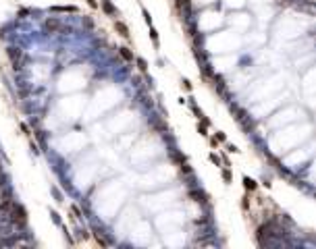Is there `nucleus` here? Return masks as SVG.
<instances>
[{
    "label": "nucleus",
    "mask_w": 316,
    "mask_h": 249,
    "mask_svg": "<svg viewBox=\"0 0 316 249\" xmlns=\"http://www.w3.org/2000/svg\"><path fill=\"white\" fill-rule=\"evenodd\" d=\"M115 27L121 31V36L125 38V40H129V29H127V25L125 23H121V21H115Z\"/></svg>",
    "instance_id": "1"
},
{
    "label": "nucleus",
    "mask_w": 316,
    "mask_h": 249,
    "mask_svg": "<svg viewBox=\"0 0 316 249\" xmlns=\"http://www.w3.org/2000/svg\"><path fill=\"white\" fill-rule=\"evenodd\" d=\"M119 50H121V56H123V58H127V60H133V54L129 52V48H119Z\"/></svg>",
    "instance_id": "2"
},
{
    "label": "nucleus",
    "mask_w": 316,
    "mask_h": 249,
    "mask_svg": "<svg viewBox=\"0 0 316 249\" xmlns=\"http://www.w3.org/2000/svg\"><path fill=\"white\" fill-rule=\"evenodd\" d=\"M46 27H48L50 31H56V29H58V21H54V19H50V21L46 23Z\"/></svg>",
    "instance_id": "3"
},
{
    "label": "nucleus",
    "mask_w": 316,
    "mask_h": 249,
    "mask_svg": "<svg viewBox=\"0 0 316 249\" xmlns=\"http://www.w3.org/2000/svg\"><path fill=\"white\" fill-rule=\"evenodd\" d=\"M243 185H245V189H256V183L252 179H243Z\"/></svg>",
    "instance_id": "4"
},
{
    "label": "nucleus",
    "mask_w": 316,
    "mask_h": 249,
    "mask_svg": "<svg viewBox=\"0 0 316 249\" xmlns=\"http://www.w3.org/2000/svg\"><path fill=\"white\" fill-rule=\"evenodd\" d=\"M223 179H225L227 183H231V172H229V170H225V172H223Z\"/></svg>",
    "instance_id": "5"
},
{
    "label": "nucleus",
    "mask_w": 316,
    "mask_h": 249,
    "mask_svg": "<svg viewBox=\"0 0 316 249\" xmlns=\"http://www.w3.org/2000/svg\"><path fill=\"white\" fill-rule=\"evenodd\" d=\"M137 62H139V69H141V71H146V69H148V67H146V62H144V60H141V58H139V60H137Z\"/></svg>",
    "instance_id": "6"
},
{
    "label": "nucleus",
    "mask_w": 316,
    "mask_h": 249,
    "mask_svg": "<svg viewBox=\"0 0 316 249\" xmlns=\"http://www.w3.org/2000/svg\"><path fill=\"white\" fill-rule=\"evenodd\" d=\"M214 139H219V141H225V133H219V135H216Z\"/></svg>",
    "instance_id": "7"
},
{
    "label": "nucleus",
    "mask_w": 316,
    "mask_h": 249,
    "mask_svg": "<svg viewBox=\"0 0 316 249\" xmlns=\"http://www.w3.org/2000/svg\"><path fill=\"white\" fill-rule=\"evenodd\" d=\"M210 160H212V162H216V164H219V156H216V154H210Z\"/></svg>",
    "instance_id": "8"
},
{
    "label": "nucleus",
    "mask_w": 316,
    "mask_h": 249,
    "mask_svg": "<svg viewBox=\"0 0 316 249\" xmlns=\"http://www.w3.org/2000/svg\"><path fill=\"white\" fill-rule=\"evenodd\" d=\"M88 4H90L91 8H96V6H98V2H96V0H88Z\"/></svg>",
    "instance_id": "9"
}]
</instances>
